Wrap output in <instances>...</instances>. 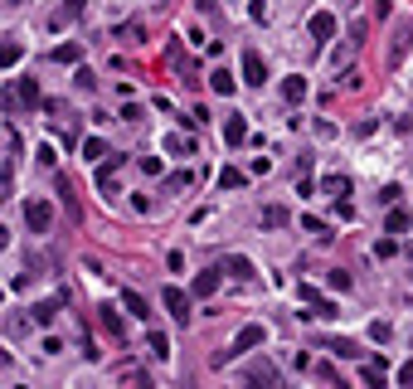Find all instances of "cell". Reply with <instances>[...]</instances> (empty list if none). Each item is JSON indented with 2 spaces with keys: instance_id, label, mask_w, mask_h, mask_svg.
<instances>
[{
  "instance_id": "cell-1",
  "label": "cell",
  "mask_w": 413,
  "mask_h": 389,
  "mask_svg": "<svg viewBox=\"0 0 413 389\" xmlns=\"http://www.w3.org/2000/svg\"><path fill=\"white\" fill-rule=\"evenodd\" d=\"M25 224L34 229V234H49V229H54V204H49V200H25Z\"/></svg>"
},
{
  "instance_id": "cell-2",
  "label": "cell",
  "mask_w": 413,
  "mask_h": 389,
  "mask_svg": "<svg viewBox=\"0 0 413 389\" xmlns=\"http://www.w3.org/2000/svg\"><path fill=\"white\" fill-rule=\"evenodd\" d=\"M243 389H277V365L273 360H253L243 370Z\"/></svg>"
},
{
  "instance_id": "cell-3",
  "label": "cell",
  "mask_w": 413,
  "mask_h": 389,
  "mask_svg": "<svg viewBox=\"0 0 413 389\" xmlns=\"http://www.w3.org/2000/svg\"><path fill=\"white\" fill-rule=\"evenodd\" d=\"M263 341H268V331H263V326H243V331H238V341H234V351H224L214 365H224V360H234V355H243V351H258Z\"/></svg>"
},
{
  "instance_id": "cell-4",
  "label": "cell",
  "mask_w": 413,
  "mask_h": 389,
  "mask_svg": "<svg viewBox=\"0 0 413 389\" xmlns=\"http://www.w3.org/2000/svg\"><path fill=\"white\" fill-rule=\"evenodd\" d=\"M161 302H166V311H171V321H190V292H180V287H166L161 292Z\"/></svg>"
},
{
  "instance_id": "cell-5",
  "label": "cell",
  "mask_w": 413,
  "mask_h": 389,
  "mask_svg": "<svg viewBox=\"0 0 413 389\" xmlns=\"http://www.w3.org/2000/svg\"><path fill=\"white\" fill-rule=\"evenodd\" d=\"M243 78H248V88L268 83V64H263V54H258V49H243Z\"/></svg>"
},
{
  "instance_id": "cell-6",
  "label": "cell",
  "mask_w": 413,
  "mask_h": 389,
  "mask_svg": "<svg viewBox=\"0 0 413 389\" xmlns=\"http://www.w3.org/2000/svg\"><path fill=\"white\" fill-rule=\"evenodd\" d=\"M25 59V39L20 34H0V69H15Z\"/></svg>"
},
{
  "instance_id": "cell-7",
  "label": "cell",
  "mask_w": 413,
  "mask_h": 389,
  "mask_svg": "<svg viewBox=\"0 0 413 389\" xmlns=\"http://www.w3.org/2000/svg\"><path fill=\"white\" fill-rule=\"evenodd\" d=\"M219 283H224V272H219V268H204V272L195 277V287H190V292H195V297H214V292H219Z\"/></svg>"
},
{
  "instance_id": "cell-8",
  "label": "cell",
  "mask_w": 413,
  "mask_h": 389,
  "mask_svg": "<svg viewBox=\"0 0 413 389\" xmlns=\"http://www.w3.org/2000/svg\"><path fill=\"white\" fill-rule=\"evenodd\" d=\"M122 161H127V156H108V161L97 165V185L108 190V195H117V165H122Z\"/></svg>"
},
{
  "instance_id": "cell-9",
  "label": "cell",
  "mask_w": 413,
  "mask_h": 389,
  "mask_svg": "<svg viewBox=\"0 0 413 389\" xmlns=\"http://www.w3.org/2000/svg\"><path fill=\"white\" fill-rule=\"evenodd\" d=\"M10 102H20V107H29V113H34V107H39V83H34V78H20L15 93H10Z\"/></svg>"
},
{
  "instance_id": "cell-10",
  "label": "cell",
  "mask_w": 413,
  "mask_h": 389,
  "mask_svg": "<svg viewBox=\"0 0 413 389\" xmlns=\"http://www.w3.org/2000/svg\"><path fill=\"white\" fill-rule=\"evenodd\" d=\"M408 49H413V25H399L394 30V44H389V64H399Z\"/></svg>"
},
{
  "instance_id": "cell-11",
  "label": "cell",
  "mask_w": 413,
  "mask_h": 389,
  "mask_svg": "<svg viewBox=\"0 0 413 389\" xmlns=\"http://www.w3.org/2000/svg\"><path fill=\"white\" fill-rule=\"evenodd\" d=\"M312 39H316V44H326V39H336V15H326V10H316V15H312Z\"/></svg>"
},
{
  "instance_id": "cell-12",
  "label": "cell",
  "mask_w": 413,
  "mask_h": 389,
  "mask_svg": "<svg viewBox=\"0 0 413 389\" xmlns=\"http://www.w3.org/2000/svg\"><path fill=\"white\" fill-rule=\"evenodd\" d=\"M384 229H389V234H408V229H413V214H408V209H399V204H389Z\"/></svg>"
},
{
  "instance_id": "cell-13",
  "label": "cell",
  "mask_w": 413,
  "mask_h": 389,
  "mask_svg": "<svg viewBox=\"0 0 413 389\" xmlns=\"http://www.w3.org/2000/svg\"><path fill=\"white\" fill-rule=\"evenodd\" d=\"M108 156H112V151H108V141H102V137H88V141H83V161H88V165H102Z\"/></svg>"
},
{
  "instance_id": "cell-14",
  "label": "cell",
  "mask_w": 413,
  "mask_h": 389,
  "mask_svg": "<svg viewBox=\"0 0 413 389\" xmlns=\"http://www.w3.org/2000/svg\"><path fill=\"white\" fill-rule=\"evenodd\" d=\"M97 321H102L108 336H122V311H117V307H97Z\"/></svg>"
},
{
  "instance_id": "cell-15",
  "label": "cell",
  "mask_w": 413,
  "mask_h": 389,
  "mask_svg": "<svg viewBox=\"0 0 413 389\" xmlns=\"http://www.w3.org/2000/svg\"><path fill=\"white\" fill-rule=\"evenodd\" d=\"M301 97H306V78H297V73H292V78L282 83V102H292V107H297Z\"/></svg>"
},
{
  "instance_id": "cell-16",
  "label": "cell",
  "mask_w": 413,
  "mask_h": 389,
  "mask_svg": "<svg viewBox=\"0 0 413 389\" xmlns=\"http://www.w3.org/2000/svg\"><path fill=\"white\" fill-rule=\"evenodd\" d=\"M243 137H248V122H243V117H229V122H224V141H229V146H243Z\"/></svg>"
},
{
  "instance_id": "cell-17",
  "label": "cell",
  "mask_w": 413,
  "mask_h": 389,
  "mask_svg": "<svg viewBox=\"0 0 413 389\" xmlns=\"http://www.w3.org/2000/svg\"><path fill=\"white\" fill-rule=\"evenodd\" d=\"M219 272H234V277H253V263H248V258H238V253H229V258L219 263Z\"/></svg>"
},
{
  "instance_id": "cell-18",
  "label": "cell",
  "mask_w": 413,
  "mask_h": 389,
  "mask_svg": "<svg viewBox=\"0 0 413 389\" xmlns=\"http://www.w3.org/2000/svg\"><path fill=\"white\" fill-rule=\"evenodd\" d=\"M122 307H127L136 321H151V307H146V297H141V292H127V297H122Z\"/></svg>"
},
{
  "instance_id": "cell-19",
  "label": "cell",
  "mask_w": 413,
  "mask_h": 389,
  "mask_svg": "<svg viewBox=\"0 0 413 389\" xmlns=\"http://www.w3.org/2000/svg\"><path fill=\"white\" fill-rule=\"evenodd\" d=\"M258 219H263V229H282V224H287V204H268Z\"/></svg>"
},
{
  "instance_id": "cell-20",
  "label": "cell",
  "mask_w": 413,
  "mask_h": 389,
  "mask_svg": "<svg viewBox=\"0 0 413 389\" xmlns=\"http://www.w3.org/2000/svg\"><path fill=\"white\" fill-rule=\"evenodd\" d=\"M321 190H326V195H336V200H345V195H350V176H326V180H321Z\"/></svg>"
},
{
  "instance_id": "cell-21",
  "label": "cell",
  "mask_w": 413,
  "mask_h": 389,
  "mask_svg": "<svg viewBox=\"0 0 413 389\" xmlns=\"http://www.w3.org/2000/svg\"><path fill=\"white\" fill-rule=\"evenodd\" d=\"M326 351H331V355H340V360H360V355H365V351H360L355 341H331Z\"/></svg>"
},
{
  "instance_id": "cell-22",
  "label": "cell",
  "mask_w": 413,
  "mask_h": 389,
  "mask_svg": "<svg viewBox=\"0 0 413 389\" xmlns=\"http://www.w3.org/2000/svg\"><path fill=\"white\" fill-rule=\"evenodd\" d=\"M210 88L229 97V93H234V73H224V69H214V73H210Z\"/></svg>"
},
{
  "instance_id": "cell-23",
  "label": "cell",
  "mask_w": 413,
  "mask_h": 389,
  "mask_svg": "<svg viewBox=\"0 0 413 389\" xmlns=\"http://www.w3.org/2000/svg\"><path fill=\"white\" fill-rule=\"evenodd\" d=\"M146 341H151V355H161V360L171 355V341H166V331H151Z\"/></svg>"
},
{
  "instance_id": "cell-24",
  "label": "cell",
  "mask_w": 413,
  "mask_h": 389,
  "mask_svg": "<svg viewBox=\"0 0 413 389\" xmlns=\"http://www.w3.org/2000/svg\"><path fill=\"white\" fill-rule=\"evenodd\" d=\"M384 384V360H370V370H365V389H379Z\"/></svg>"
},
{
  "instance_id": "cell-25",
  "label": "cell",
  "mask_w": 413,
  "mask_h": 389,
  "mask_svg": "<svg viewBox=\"0 0 413 389\" xmlns=\"http://www.w3.org/2000/svg\"><path fill=\"white\" fill-rule=\"evenodd\" d=\"M370 336L384 346V341H394V326H389V321H370Z\"/></svg>"
},
{
  "instance_id": "cell-26",
  "label": "cell",
  "mask_w": 413,
  "mask_h": 389,
  "mask_svg": "<svg viewBox=\"0 0 413 389\" xmlns=\"http://www.w3.org/2000/svg\"><path fill=\"white\" fill-rule=\"evenodd\" d=\"M166 151H171V156H185V151H195V146H190V137H166Z\"/></svg>"
},
{
  "instance_id": "cell-27",
  "label": "cell",
  "mask_w": 413,
  "mask_h": 389,
  "mask_svg": "<svg viewBox=\"0 0 413 389\" xmlns=\"http://www.w3.org/2000/svg\"><path fill=\"white\" fill-rule=\"evenodd\" d=\"M54 59H59V64H78V59H83V49H78V44H64Z\"/></svg>"
},
{
  "instance_id": "cell-28",
  "label": "cell",
  "mask_w": 413,
  "mask_h": 389,
  "mask_svg": "<svg viewBox=\"0 0 413 389\" xmlns=\"http://www.w3.org/2000/svg\"><path fill=\"white\" fill-rule=\"evenodd\" d=\"M34 321H39V326H49V321H54V297H49V302H39V307H34Z\"/></svg>"
},
{
  "instance_id": "cell-29",
  "label": "cell",
  "mask_w": 413,
  "mask_h": 389,
  "mask_svg": "<svg viewBox=\"0 0 413 389\" xmlns=\"http://www.w3.org/2000/svg\"><path fill=\"white\" fill-rule=\"evenodd\" d=\"M301 224H306V229H312V234H326V239H331V229L321 224V219H316V214H306V219H301Z\"/></svg>"
},
{
  "instance_id": "cell-30",
  "label": "cell",
  "mask_w": 413,
  "mask_h": 389,
  "mask_svg": "<svg viewBox=\"0 0 413 389\" xmlns=\"http://www.w3.org/2000/svg\"><path fill=\"white\" fill-rule=\"evenodd\" d=\"M219 185H224V190H238V185H243V176H238V171H224V176H219Z\"/></svg>"
},
{
  "instance_id": "cell-31",
  "label": "cell",
  "mask_w": 413,
  "mask_h": 389,
  "mask_svg": "<svg viewBox=\"0 0 413 389\" xmlns=\"http://www.w3.org/2000/svg\"><path fill=\"white\" fill-rule=\"evenodd\" d=\"M375 253H379V258H394V253H399V244H394V239H379V244H375Z\"/></svg>"
},
{
  "instance_id": "cell-32",
  "label": "cell",
  "mask_w": 413,
  "mask_h": 389,
  "mask_svg": "<svg viewBox=\"0 0 413 389\" xmlns=\"http://www.w3.org/2000/svg\"><path fill=\"white\" fill-rule=\"evenodd\" d=\"M331 287H340V292L350 287V272H345V268H336V272H331Z\"/></svg>"
},
{
  "instance_id": "cell-33",
  "label": "cell",
  "mask_w": 413,
  "mask_h": 389,
  "mask_svg": "<svg viewBox=\"0 0 413 389\" xmlns=\"http://www.w3.org/2000/svg\"><path fill=\"white\" fill-rule=\"evenodd\" d=\"M399 384H413V360H408V365L399 370Z\"/></svg>"
},
{
  "instance_id": "cell-34",
  "label": "cell",
  "mask_w": 413,
  "mask_h": 389,
  "mask_svg": "<svg viewBox=\"0 0 413 389\" xmlns=\"http://www.w3.org/2000/svg\"><path fill=\"white\" fill-rule=\"evenodd\" d=\"M136 389H151V375H141V370H136Z\"/></svg>"
},
{
  "instance_id": "cell-35",
  "label": "cell",
  "mask_w": 413,
  "mask_h": 389,
  "mask_svg": "<svg viewBox=\"0 0 413 389\" xmlns=\"http://www.w3.org/2000/svg\"><path fill=\"white\" fill-rule=\"evenodd\" d=\"M5 244H10V229H5V224H0V248H5Z\"/></svg>"
},
{
  "instance_id": "cell-36",
  "label": "cell",
  "mask_w": 413,
  "mask_h": 389,
  "mask_svg": "<svg viewBox=\"0 0 413 389\" xmlns=\"http://www.w3.org/2000/svg\"><path fill=\"white\" fill-rule=\"evenodd\" d=\"M0 297H5V292H0Z\"/></svg>"
}]
</instances>
